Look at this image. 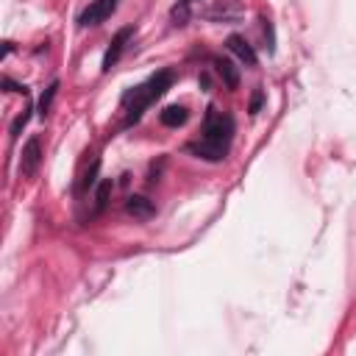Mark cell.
I'll return each instance as SVG.
<instances>
[{
  "label": "cell",
  "instance_id": "2",
  "mask_svg": "<svg viewBox=\"0 0 356 356\" xmlns=\"http://www.w3.org/2000/svg\"><path fill=\"white\" fill-rule=\"evenodd\" d=\"M170 83H172V72H170V70H161V72L150 75L145 83H139L136 89H131V92L122 97V103H125V108H128V114H125V125L136 122V120L142 117V111L170 89Z\"/></svg>",
  "mask_w": 356,
  "mask_h": 356
},
{
  "label": "cell",
  "instance_id": "5",
  "mask_svg": "<svg viewBox=\"0 0 356 356\" xmlns=\"http://www.w3.org/2000/svg\"><path fill=\"white\" fill-rule=\"evenodd\" d=\"M131 33H134V28H131V25H125V28H120V31L114 33V39L108 42V47H106V56H103V72H108V70L117 64V58H120V53H122L125 42L131 39Z\"/></svg>",
  "mask_w": 356,
  "mask_h": 356
},
{
  "label": "cell",
  "instance_id": "3",
  "mask_svg": "<svg viewBox=\"0 0 356 356\" xmlns=\"http://www.w3.org/2000/svg\"><path fill=\"white\" fill-rule=\"evenodd\" d=\"M39 161H42V142L39 136H31L22 147V159H19V175L22 178H33L36 170H39Z\"/></svg>",
  "mask_w": 356,
  "mask_h": 356
},
{
  "label": "cell",
  "instance_id": "8",
  "mask_svg": "<svg viewBox=\"0 0 356 356\" xmlns=\"http://www.w3.org/2000/svg\"><path fill=\"white\" fill-rule=\"evenodd\" d=\"M214 67H217V72H220V78L225 81L228 89H236V86H239V72H236V67H234L228 58H217Z\"/></svg>",
  "mask_w": 356,
  "mask_h": 356
},
{
  "label": "cell",
  "instance_id": "4",
  "mask_svg": "<svg viewBox=\"0 0 356 356\" xmlns=\"http://www.w3.org/2000/svg\"><path fill=\"white\" fill-rule=\"evenodd\" d=\"M114 8H117V0H92L89 8L78 17V22H81V25H100L103 19L111 17Z\"/></svg>",
  "mask_w": 356,
  "mask_h": 356
},
{
  "label": "cell",
  "instance_id": "6",
  "mask_svg": "<svg viewBox=\"0 0 356 356\" xmlns=\"http://www.w3.org/2000/svg\"><path fill=\"white\" fill-rule=\"evenodd\" d=\"M228 50L236 53L248 67H256V53H253V47H250L239 33H231V36H228Z\"/></svg>",
  "mask_w": 356,
  "mask_h": 356
},
{
  "label": "cell",
  "instance_id": "13",
  "mask_svg": "<svg viewBox=\"0 0 356 356\" xmlns=\"http://www.w3.org/2000/svg\"><path fill=\"white\" fill-rule=\"evenodd\" d=\"M261 100H264V92L256 89V92H253V100H250V114H256V111L261 108Z\"/></svg>",
  "mask_w": 356,
  "mask_h": 356
},
{
  "label": "cell",
  "instance_id": "10",
  "mask_svg": "<svg viewBox=\"0 0 356 356\" xmlns=\"http://www.w3.org/2000/svg\"><path fill=\"white\" fill-rule=\"evenodd\" d=\"M56 92H58V81H53L50 86H47V92L42 95V100H39V114L44 117L47 111H50V103H53V97H56Z\"/></svg>",
  "mask_w": 356,
  "mask_h": 356
},
{
  "label": "cell",
  "instance_id": "9",
  "mask_svg": "<svg viewBox=\"0 0 356 356\" xmlns=\"http://www.w3.org/2000/svg\"><path fill=\"white\" fill-rule=\"evenodd\" d=\"M125 209H128V214H134V217H142V220L153 214V203H150L147 197H142V195H134V197H128Z\"/></svg>",
  "mask_w": 356,
  "mask_h": 356
},
{
  "label": "cell",
  "instance_id": "14",
  "mask_svg": "<svg viewBox=\"0 0 356 356\" xmlns=\"http://www.w3.org/2000/svg\"><path fill=\"white\" fill-rule=\"evenodd\" d=\"M28 117H31L28 111H22V114L17 117V122H14V128H11V136H17V134H19V128H25V122H28Z\"/></svg>",
  "mask_w": 356,
  "mask_h": 356
},
{
  "label": "cell",
  "instance_id": "12",
  "mask_svg": "<svg viewBox=\"0 0 356 356\" xmlns=\"http://www.w3.org/2000/svg\"><path fill=\"white\" fill-rule=\"evenodd\" d=\"M108 192H111V181H103V184H100V189H97V209H103V206H106Z\"/></svg>",
  "mask_w": 356,
  "mask_h": 356
},
{
  "label": "cell",
  "instance_id": "1",
  "mask_svg": "<svg viewBox=\"0 0 356 356\" xmlns=\"http://www.w3.org/2000/svg\"><path fill=\"white\" fill-rule=\"evenodd\" d=\"M231 136H234V120L228 114L217 111L214 106H209L206 120H203V136H200V142H192L189 150L197 153V159L220 161L228 153Z\"/></svg>",
  "mask_w": 356,
  "mask_h": 356
},
{
  "label": "cell",
  "instance_id": "11",
  "mask_svg": "<svg viewBox=\"0 0 356 356\" xmlns=\"http://www.w3.org/2000/svg\"><path fill=\"white\" fill-rule=\"evenodd\" d=\"M186 11H189V0H184L181 6H175V8H172V17L178 19V25H184V22H186Z\"/></svg>",
  "mask_w": 356,
  "mask_h": 356
},
{
  "label": "cell",
  "instance_id": "7",
  "mask_svg": "<svg viewBox=\"0 0 356 356\" xmlns=\"http://www.w3.org/2000/svg\"><path fill=\"white\" fill-rule=\"evenodd\" d=\"M159 120H161V125H167V128H178V125H184L186 120H189V111H186V106H167V108H161V114H159Z\"/></svg>",
  "mask_w": 356,
  "mask_h": 356
}]
</instances>
